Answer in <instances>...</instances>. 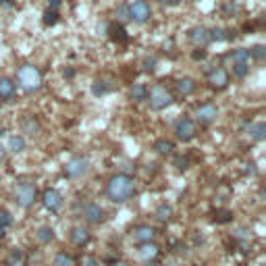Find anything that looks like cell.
Instances as JSON below:
<instances>
[{
  "label": "cell",
  "mask_w": 266,
  "mask_h": 266,
  "mask_svg": "<svg viewBox=\"0 0 266 266\" xmlns=\"http://www.w3.org/2000/svg\"><path fill=\"white\" fill-rule=\"evenodd\" d=\"M35 202H38V189H35L33 183L23 181V183L17 185V189H15V204L17 206L27 210V208L33 206Z\"/></svg>",
  "instance_id": "277c9868"
},
{
  "label": "cell",
  "mask_w": 266,
  "mask_h": 266,
  "mask_svg": "<svg viewBox=\"0 0 266 266\" xmlns=\"http://www.w3.org/2000/svg\"><path fill=\"white\" fill-rule=\"evenodd\" d=\"M0 6H13V0H0Z\"/></svg>",
  "instance_id": "f6af8a7d"
},
{
  "label": "cell",
  "mask_w": 266,
  "mask_h": 266,
  "mask_svg": "<svg viewBox=\"0 0 266 266\" xmlns=\"http://www.w3.org/2000/svg\"><path fill=\"white\" fill-rule=\"evenodd\" d=\"M108 33H110V35H112V38L117 40V42H125V40H127V35H125V29L121 27V23L117 25V27H110V29H108Z\"/></svg>",
  "instance_id": "e575fe53"
},
{
  "label": "cell",
  "mask_w": 266,
  "mask_h": 266,
  "mask_svg": "<svg viewBox=\"0 0 266 266\" xmlns=\"http://www.w3.org/2000/svg\"><path fill=\"white\" fill-rule=\"evenodd\" d=\"M158 254H160V247H158L154 241L152 243H144V245H139V250H137V256L141 260H144L146 264L148 262H154L158 258Z\"/></svg>",
  "instance_id": "e0dca14e"
},
{
  "label": "cell",
  "mask_w": 266,
  "mask_h": 266,
  "mask_svg": "<svg viewBox=\"0 0 266 266\" xmlns=\"http://www.w3.org/2000/svg\"><path fill=\"white\" fill-rule=\"evenodd\" d=\"M245 133L250 135L254 141H264L266 139V125L262 121H256V123H243Z\"/></svg>",
  "instance_id": "2e32d148"
},
{
  "label": "cell",
  "mask_w": 266,
  "mask_h": 266,
  "mask_svg": "<svg viewBox=\"0 0 266 266\" xmlns=\"http://www.w3.org/2000/svg\"><path fill=\"white\" fill-rule=\"evenodd\" d=\"M154 218L158 223H168V220L173 218V206H168V204H160L156 210H154Z\"/></svg>",
  "instance_id": "cb8c5ba5"
},
{
  "label": "cell",
  "mask_w": 266,
  "mask_h": 266,
  "mask_svg": "<svg viewBox=\"0 0 266 266\" xmlns=\"http://www.w3.org/2000/svg\"><path fill=\"white\" fill-rule=\"evenodd\" d=\"M183 2V0H160L162 6H179Z\"/></svg>",
  "instance_id": "f35d334b"
},
{
  "label": "cell",
  "mask_w": 266,
  "mask_h": 266,
  "mask_svg": "<svg viewBox=\"0 0 266 266\" xmlns=\"http://www.w3.org/2000/svg\"><path fill=\"white\" fill-rule=\"evenodd\" d=\"M42 81L44 79H42L40 69L33 67V65H23V67H19V71H17V85L27 94L38 92L42 87Z\"/></svg>",
  "instance_id": "7a4b0ae2"
},
{
  "label": "cell",
  "mask_w": 266,
  "mask_h": 266,
  "mask_svg": "<svg viewBox=\"0 0 266 266\" xmlns=\"http://www.w3.org/2000/svg\"><path fill=\"white\" fill-rule=\"evenodd\" d=\"M208 83H210L212 90H216V92L227 90L229 83H231L229 71H227V69H223V67H212V69L208 71Z\"/></svg>",
  "instance_id": "ba28073f"
},
{
  "label": "cell",
  "mask_w": 266,
  "mask_h": 266,
  "mask_svg": "<svg viewBox=\"0 0 266 266\" xmlns=\"http://www.w3.org/2000/svg\"><path fill=\"white\" fill-rule=\"evenodd\" d=\"M229 58H231V63H250V52L247 48H237L229 54Z\"/></svg>",
  "instance_id": "83f0119b"
},
{
  "label": "cell",
  "mask_w": 266,
  "mask_h": 266,
  "mask_svg": "<svg viewBox=\"0 0 266 266\" xmlns=\"http://www.w3.org/2000/svg\"><path fill=\"white\" fill-rule=\"evenodd\" d=\"M0 227L2 229L13 227V214L8 210H0Z\"/></svg>",
  "instance_id": "836d02e7"
},
{
  "label": "cell",
  "mask_w": 266,
  "mask_h": 266,
  "mask_svg": "<svg viewBox=\"0 0 266 266\" xmlns=\"http://www.w3.org/2000/svg\"><path fill=\"white\" fill-rule=\"evenodd\" d=\"M4 235H6V229L0 227V239H4Z\"/></svg>",
  "instance_id": "bcb514c9"
},
{
  "label": "cell",
  "mask_w": 266,
  "mask_h": 266,
  "mask_svg": "<svg viewBox=\"0 0 266 266\" xmlns=\"http://www.w3.org/2000/svg\"><path fill=\"white\" fill-rule=\"evenodd\" d=\"M21 129H23V133H27V135H31V137H35V135H40V133H42L40 121L35 119V117H31V114L23 117V121H21Z\"/></svg>",
  "instance_id": "ffe728a7"
},
{
  "label": "cell",
  "mask_w": 266,
  "mask_h": 266,
  "mask_svg": "<svg viewBox=\"0 0 266 266\" xmlns=\"http://www.w3.org/2000/svg\"><path fill=\"white\" fill-rule=\"evenodd\" d=\"M112 266H129V264H127V262H114Z\"/></svg>",
  "instance_id": "7dc6e473"
},
{
  "label": "cell",
  "mask_w": 266,
  "mask_h": 266,
  "mask_svg": "<svg viewBox=\"0 0 266 266\" xmlns=\"http://www.w3.org/2000/svg\"><path fill=\"white\" fill-rule=\"evenodd\" d=\"M131 237H133V241H135V243L144 245V243H152V241H156L158 231H156V227H152V225H139V227L133 229Z\"/></svg>",
  "instance_id": "7c38bea8"
},
{
  "label": "cell",
  "mask_w": 266,
  "mask_h": 266,
  "mask_svg": "<svg viewBox=\"0 0 266 266\" xmlns=\"http://www.w3.org/2000/svg\"><path fill=\"white\" fill-rule=\"evenodd\" d=\"M21 266H29V264H25V262H23V264H21Z\"/></svg>",
  "instance_id": "c3c4849f"
},
{
  "label": "cell",
  "mask_w": 266,
  "mask_h": 266,
  "mask_svg": "<svg viewBox=\"0 0 266 266\" xmlns=\"http://www.w3.org/2000/svg\"><path fill=\"white\" fill-rule=\"evenodd\" d=\"M127 13H129V21L144 25L152 17V4L148 0H133L131 4H127Z\"/></svg>",
  "instance_id": "5b68a950"
},
{
  "label": "cell",
  "mask_w": 266,
  "mask_h": 266,
  "mask_svg": "<svg viewBox=\"0 0 266 266\" xmlns=\"http://www.w3.org/2000/svg\"><path fill=\"white\" fill-rule=\"evenodd\" d=\"M90 173V160L85 156H73L65 164V175L69 179H81Z\"/></svg>",
  "instance_id": "8992f818"
},
{
  "label": "cell",
  "mask_w": 266,
  "mask_h": 266,
  "mask_svg": "<svg viewBox=\"0 0 266 266\" xmlns=\"http://www.w3.org/2000/svg\"><path fill=\"white\" fill-rule=\"evenodd\" d=\"M63 75H65V79H73L75 77V69H65Z\"/></svg>",
  "instance_id": "ee69618b"
},
{
  "label": "cell",
  "mask_w": 266,
  "mask_h": 266,
  "mask_svg": "<svg viewBox=\"0 0 266 266\" xmlns=\"http://www.w3.org/2000/svg\"><path fill=\"white\" fill-rule=\"evenodd\" d=\"M52 266H75V260H73V256H71V254L58 252L54 256V260H52Z\"/></svg>",
  "instance_id": "4316f807"
},
{
  "label": "cell",
  "mask_w": 266,
  "mask_h": 266,
  "mask_svg": "<svg viewBox=\"0 0 266 266\" xmlns=\"http://www.w3.org/2000/svg\"><path fill=\"white\" fill-rule=\"evenodd\" d=\"M156 65H158V58H156L154 54H152V56H146L144 60H141V69H144L146 73H154Z\"/></svg>",
  "instance_id": "d6a6232c"
},
{
  "label": "cell",
  "mask_w": 266,
  "mask_h": 266,
  "mask_svg": "<svg viewBox=\"0 0 266 266\" xmlns=\"http://www.w3.org/2000/svg\"><path fill=\"white\" fill-rule=\"evenodd\" d=\"M0 108H2V106H0Z\"/></svg>",
  "instance_id": "681fc988"
},
{
  "label": "cell",
  "mask_w": 266,
  "mask_h": 266,
  "mask_svg": "<svg viewBox=\"0 0 266 266\" xmlns=\"http://www.w3.org/2000/svg\"><path fill=\"white\" fill-rule=\"evenodd\" d=\"M42 204H44V208H46L48 212H56L63 208V204H65V200H63V193H60L58 189H46L42 193Z\"/></svg>",
  "instance_id": "30bf717a"
},
{
  "label": "cell",
  "mask_w": 266,
  "mask_h": 266,
  "mask_svg": "<svg viewBox=\"0 0 266 266\" xmlns=\"http://www.w3.org/2000/svg\"><path fill=\"white\" fill-rule=\"evenodd\" d=\"M129 98H131V102H135V104L146 102V98H148V85L146 83H133L131 90H129Z\"/></svg>",
  "instance_id": "44dd1931"
},
{
  "label": "cell",
  "mask_w": 266,
  "mask_h": 266,
  "mask_svg": "<svg viewBox=\"0 0 266 266\" xmlns=\"http://www.w3.org/2000/svg\"><path fill=\"white\" fill-rule=\"evenodd\" d=\"M35 239H38L40 243H44V245L52 243V241H54V229L48 227V225H42L38 229V233H35Z\"/></svg>",
  "instance_id": "603a6c76"
},
{
  "label": "cell",
  "mask_w": 266,
  "mask_h": 266,
  "mask_svg": "<svg viewBox=\"0 0 266 266\" xmlns=\"http://www.w3.org/2000/svg\"><path fill=\"white\" fill-rule=\"evenodd\" d=\"M196 87H198V83L193 81L191 77H181V79H177L175 81V90H177V94L179 96H191L193 92H196Z\"/></svg>",
  "instance_id": "ac0fdd59"
},
{
  "label": "cell",
  "mask_w": 266,
  "mask_h": 266,
  "mask_svg": "<svg viewBox=\"0 0 266 266\" xmlns=\"http://www.w3.org/2000/svg\"><path fill=\"white\" fill-rule=\"evenodd\" d=\"M25 262V254L19 250V247H13L11 252H8L6 260H4V266H21Z\"/></svg>",
  "instance_id": "d4e9b609"
},
{
  "label": "cell",
  "mask_w": 266,
  "mask_h": 266,
  "mask_svg": "<svg viewBox=\"0 0 266 266\" xmlns=\"http://www.w3.org/2000/svg\"><path fill=\"white\" fill-rule=\"evenodd\" d=\"M110 90H112L110 81H104V79H98V81L92 83V94L96 96V98H100V96H106Z\"/></svg>",
  "instance_id": "484cf974"
},
{
  "label": "cell",
  "mask_w": 266,
  "mask_h": 266,
  "mask_svg": "<svg viewBox=\"0 0 266 266\" xmlns=\"http://www.w3.org/2000/svg\"><path fill=\"white\" fill-rule=\"evenodd\" d=\"M58 11H54V8H46V11H44V25H46V27H52V25H56L58 23Z\"/></svg>",
  "instance_id": "f546056e"
},
{
  "label": "cell",
  "mask_w": 266,
  "mask_h": 266,
  "mask_svg": "<svg viewBox=\"0 0 266 266\" xmlns=\"http://www.w3.org/2000/svg\"><path fill=\"white\" fill-rule=\"evenodd\" d=\"M247 52H250V58L258 60V63H262V60L266 58V48L262 46V44H256V46H254V48H250Z\"/></svg>",
  "instance_id": "1f68e13d"
},
{
  "label": "cell",
  "mask_w": 266,
  "mask_h": 266,
  "mask_svg": "<svg viewBox=\"0 0 266 266\" xmlns=\"http://www.w3.org/2000/svg\"><path fill=\"white\" fill-rule=\"evenodd\" d=\"M208 33H210V42H227V38H229V31L223 27L208 29Z\"/></svg>",
  "instance_id": "4dcf8cb0"
},
{
  "label": "cell",
  "mask_w": 266,
  "mask_h": 266,
  "mask_svg": "<svg viewBox=\"0 0 266 266\" xmlns=\"http://www.w3.org/2000/svg\"><path fill=\"white\" fill-rule=\"evenodd\" d=\"M17 94V83L11 77H0V102H11Z\"/></svg>",
  "instance_id": "4fadbf2b"
},
{
  "label": "cell",
  "mask_w": 266,
  "mask_h": 266,
  "mask_svg": "<svg viewBox=\"0 0 266 266\" xmlns=\"http://www.w3.org/2000/svg\"><path fill=\"white\" fill-rule=\"evenodd\" d=\"M60 4H63V0H48V8H54V11H58Z\"/></svg>",
  "instance_id": "60d3db41"
},
{
  "label": "cell",
  "mask_w": 266,
  "mask_h": 266,
  "mask_svg": "<svg viewBox=\"0 0 266 266\" xmlns=\"http://www.w3.org/2000/svg\"><path fill=\"white\" fill-rule=\"evenodd\" d=\"M146 102H148V106H150V110H156V112H158V110L168 108V106L175 102V96H173L171 90H166L162 83H156V85H152V87L148 90Z\"/></svg>",
  "instance_id": "3957f363"
},
{
  "label": "cell",
  "mask_w": 266,
  "mask_h": 266,
  "mask_svg": "<svg viewBox=\"0 0 266 266\" xmlns=\"http://www.w3.org/2000/svg\"><path fill=\"white\" fill-rule=\"evenodd\" d=\"M104 208L100 206V204H96V202H87L83 204V210H81V216L85 223H90V225H100L102 220H104Z\"/></svg>",
  "instance_id": "9c48e42d"
},
{
  "label": "cell",
  "mask_w": 266,
  "mask_h": 266,
  "mask_svg": "<svg viewBox=\"0 0 266 266\" xmlns=\"http://www.w3.org/2000/svg\"><path fill=\"white\" fill-rule=\"evenodd\" d=\"M200 52H193V58H196V60H202L204 56H206V50H204V48H198Z\"/></svg>",
  "instance_id": "b9f144b4"
},
{
  "label": "cell",
  "mask_w": 266,
  "mask_h": 266,
  "mask_svg": "<svg viewBox=\"0 0 266 266\" xmlns=\"http://www.w3.org/2000/svg\"><path fill=\"white\" fill-rule=\"evenodd\" d=\"M154 152L156 154H160V156H166V154H173V150H175V144L171 139H166V137H160V139H156L154 141Z\"/></svg>",
  "instance_id": "7402d4cb"
},
{
  "label": "cell",
  "mask_w": 266,
  "mask_h": 266,
  "mask_svg": "<svg viewBox=\"0 0 266 266\" xmlns=\"http://www.w3.org/2000/svg\"><path fill=\"white\" fill-rule=\"evenodd\" d=\"M90 239H92V235H90V231H87L85 227H73L71 229V241H73L77 247L87 245L90 243Z\"/></svg>",
  "instance_id": "d6986e66"
},
{
  "label": "cell",
  "mask_w": 266,
  "mask_h": 266,
  "mask_svg": "<svg viewBox=\"0 0 266 266\" xmlns=\"http://www.w3.org/2000/svg\"><path fill=\"white\" fill-rule=\"evenodd\" d=\"M6 154H8V152H6V148H4L2 144H0V164H2V162L6 160Z\"/></svg>",
  "instance_id": "7bdbcfd3"
},
{
  "label": "cell",
  "mask_w": 266,
  "mask_h": 266,
  "mask_svg": "<svg viewBox=\"0 0 266 266\" xmlns=\"http://www.w3.org/2000/svg\"><path fill=\"white\" fill-rule=\"evenodd\" d=\"M175 166H177V171H187L189 168V156H177L175 158Z\"/></svg>",
  "instance_id": "d590c367"
},
{
  "label": "cell",
  "mask_w": 266,
  "mask_h": 266,
  "mask_svg": "<svg viewBox=\"0 0 266 266\" xmlns=\"http://www.w3.org/2000/svg\"><path fill=\"white\" fill-rule=\"evenodd\" d=\"M231 216H233L231 212H223V214H220L216 220H218V223H229V220H231Z\"/></svg>",
  "instance_id": "ab89813d"
},
{
  "label": "cell",
  "mask_w": 266,
  "mask_h": 266,
  "mask_svg": "<svg viewBox=\"0 0 266 266\" xmlns=\"http://www.w3.org/2000/svg\"><path fill=\"white\" fill-rule=\"evenodd\" d=\"M189 40L196 44L198 48H206L210 44V33H208V27H204V25H200V27H193L189 31Z\"/></svg>",
  "instance_id": "5bb4252c"
},
{
  "label": "cell",
  "mask_w": 266,
  "mask_h": 266,
  "mask_svg": "<svg viewBox=\"0 0 266 266\" xmlns=\"http://www.w3.org/2000/svg\"><path fill=\"white\" fill-rule=\"evenodd\" d=\"M114 17H117V21H119V23H125V21H129V13H127V4H123V6H119V8H117V13H114Z\"/></svg>",
  "instance_id": "8d00e7d4"
},
{
  "label": "cell",
  "mask_w": 266,
  "mask_h": 266,
  "mask_svg": "<svg viewBox=\"0 0 266 266\" xmlns=\"http://www.w3.org/2000/svg\"><path fill=\"white\" fill-rule=\"evenodd\" d=\"M4 148H6V152H11V154H21V152H25V148H27V141H25V137L19 135V133H13V135H8Z\"/></svg>",
  "instance_id": "9a60e30c"
},
{
  "label": "cell",
  "mask_w": 266,
  "mask_h": 266,
  "mask_svg": "<svg viewBox=\"0 0 266 266\" xmlns=\"http://www.w3.org/2000/svg\"><path fill=\"white\" fill-rule=\"evenodd\" d=\"M216 119H218V106H216V104L206 102V104L198 106L196 121L200 123V125H212V123H214Z\"/></svg>",
  "instance_id": "8fae6325"
},
{
  "label": "cell",
  "mask_w": 266,
  "mask_h": 266,
  "mask_svg": "<svg viewBox=\"0 0 266 266\" xmlns=\"http://www.w3.org/2000/svg\"><path fill=\"white\" fill-rule=\"evenodd\" d=\"M231 71H233V77H237V79H245L247 73H250V63H233Z\"/></svg>",
  "instance_id": "f1b7e54d"
},
{
  "label": "cell",
  "mask_w": 266,
  "mask_h": 266,
  "mask_svg": "<svg viewBox=\"0 0 266 266\" xmlns=\"http://www.w3.org/2000/svg\"><path fill=\"white\" fill-rule=\"evenodd\" d=\"M198 135V127H196V121L189 119V117H181L179 121L175 123V137L179 141H191L193 137Z\"/></svg>",
  "instance_id": "52a82bcc"
},
{
  "label": "cell",
  "mask_w": 266,
  "mask_h": 266,
  "mask_svg": "<svg viewBox=\"0 0 266 266\" xmlns=\"http://www.w3.org/2000/svg\"><path fill=\"white\" fill-rule=\"evenodd\" d=\"M133 193H135V179L127 173L112 175L106 183V198L112 204H125L133 198Z\"/></svg>",
  "instance_id": "6da1fadb"
},
{
  "label": "cell",
  "mask_w": 266,
  "mask_h": 266,
  "mask_svg": "<svg viewBox=\"0 0 266 266\" xmlns=\"http://www.w3.org/2000/svg\"><path fill=\"white\" fill-rule=\"evenodd\" d=\"M81 266H100V262L94 258V256H85V258L81 260Z\"/></svg>",
  "instance_id": "74e56055"
}]
</instances>
